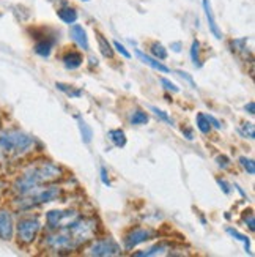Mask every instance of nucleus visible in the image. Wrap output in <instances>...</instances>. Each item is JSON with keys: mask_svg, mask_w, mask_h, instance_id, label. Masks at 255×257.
Wrapping results in <instances>:
<instances>
[{"mask_svg": "<svg viewBox=\"0 0 255 257\" xmlns=\"http://www.w3.org/2000/svg\"><path fill=\"white\" fill-rule=\"evenodd\" d=\"M63 175L62 167L52 161H37L27 166L11 185V191L15 196H24L33 189L44 185H51L60 180Z\"/></svg>", "mask_w": 255, "mask_h": 257, "instance_id": "nucleus-1", "label": "nucleus"}, {"mask_svg": "<svg viewBox=\"0 0 255 257\" xmlns=\"http://www.w3.org/2000/svg\"><path fill=\"white\" fill-rule=\"evenodd\" d=\"M35 142V138L19 128L2 130L0 131V160H19L32 152Z\"/></svg>", "mask_w": 255, "mask_h": 257, "instance_id": "nucleus-2", "label": "nucleus"}, {"mask_svg": "<svg viewBox=\"0 0 255 257\" xmlns=\"http://www.w3.org/2000/svg\"><path fill=\"white\" fill-rule=\"evenodd\" d=\"M60 194H62L60 188L52 186V185H44V186L33 189V191H30L24 196H16L13 200V207H15V210L24 213V211H29L38 205L52 202V200L59 199Z\"/></svg>", "mask_w": 255, "mask_h": 257, "instance_id": "nucleus-3", "label": "nucleus"}, {"mask_svg": "<svg viewBox=\"0 0 255 257\" xmlns=\"http://www.w3.org/2000/svg\"><path fill=\"white\" fill-rule=\"evenodd\" d=\"M71 237L74 249L81 248L82 244L92 241L98 233V222L95 218H82L79 216L70 226H66Z\"/></svg>", "mask_w": 255, "mask_h": 257, "instance_id": "nucleus-4", "label": "nucleus"}, {"mask_svg": "<svg viewBox=\"0 0 255 257\" xmlns=\"http://www.w3.org/2000/svg\"><path fill=\"white\" fill-rule=\"evenodd\" d=\"M41 230V222L38 216L24 215L15 222V235L21 246H29L38 238Z\"/></svg>", "mask_w": 255, "mask_h": 257, "instance_id": "nucleus-5", "label": "nucleus"}, {"mask_svg": "<svg viewBox=\"0 0 255 257\" xmlns=\"http://www.w3.org/2000/svg\"><path fill=\"white\" fill-rule=\"evenodd\" d=\"M81 215L76 210H49L46 213V224L49 230L70 226Z\"/></svg>", "mask_w": 255, "mask_h": 257, "instance_id": "nucleus-6", "label": "nucleus"}, {"mask_svg": "<svg viewBox=\"0 0 255 257\" xmlns=\"http://www.w3.org/2000/svg\"><path fill=\"white\" fill-rule=\"evenodd\" d=\"M87 255H96V257H114L121 254L120 244L114 238H101L93 241L90 246L85 249Z\"/></svg>", "mask_w": 255, "mask_h": 257, "instance_id": "nucleus-7", "label": "nucleus"}, {"mask_svg": "<svg viewBox=\"0 0 255 257\" xmlns=\"http://www.w3.org/2000/svg\"><path fill=\"white\" fill-rule=\"evenodd\" d=\"M15 238V216L13 210L0 207V240L11 241Z\"/></svg>", "mask_w": 255, "mask_h": 257, "instance_id": "nucleus-8", "label": "nucleus"}, {"mask_svg": "<svg viewBox=\"0 0 255 257\" xmlns=\"http://www.w3.org/2000/svg\"><path fill=\"white\" fill-rule=\"evenodd\" d=\"M32 38H35V44H33V52H35L37 55H40V57H49L55 43H57V40H55L54 35H48V33H37L35 30H33L32 33Z\"/></svg>", "mask_w": 255, "mask_h": 257, "instance_id": "nucleus-9", "label": "nucleus"}, {"mask_svg": "<svg viewBox=\"0 0 255 257\" xmlns=\"http://www.w3.org/2000/svg\"><path fill=\"white\" fill-rule=\"evenodd\" d=\"M153 237H154V230L153 229H142V227L132 229L123 240L125 249H128V251L134 249L136 246H139L140 243H145V241L151 240Z\"/></svg>", "mask_w": 255, "mask_h": 257, "instance_id": "nucleus-10", "label": "nucleus"}, {"mask_svg": "<svg viewBox=\"0 0 255 257\" xmlns=\"http://www.w3.org/2000/svg\"><path fill=\"white\" fill-rule=\"evenodd\" d=\"M202 7H203V13H205V18H206V22H208V29H209V33L216 38V40H222V30H220L217 21H216V16L213 13V7H211V0H202Z\"/></svg>", "mask_w": 255, "mask_h": 257, "instance_id": "nucleus-11", "label": "nucleus"}, {"mask_svg": "<svg viewBox=\"0 0 255 257\" xmlns=\"http://www.w3.org/2000/svg\"><path fill=\"white\" fill-rule=\"evenodd\" d=\"M70 37L82 51L85 52L90 51V41H88V37H87V30L81 24L70 26Z\"/></svg>", "mask_w": 255, "mask_h": 257, "instance_id": "nucleus-12", "label": "nucleus"}, {"mask_svg": "<svg viewBox=\"0 0 255 257\" xmlns=\"http://www.w3.org/2000/svg\"><path fill=\"white\" fill-rule=\"evenodd\" d=\"M134 52H136V55H137V59H139L143 65L150 66L151 70L159 71V73H164V74L170 73V68H169V66H167V65H164L162 62H159L158 59H154V57H151V55H148V54H145V52H142V51H139V49H136Z\"/></svg>", "mask_w": 255, "mask_h": 257, "instance_id": "nucleus-13", "label": "nucleus"}, {"mask_svg": "<svg viewBox=\"0 0 255 257\" xmlns=\"http://www.w3.org/2000/svg\"><path fill=\"white\" fill-rule=\"evenodd\" d=\"M62 63L66 70H77L81 68L82 63H84V55L77 51H66L62 57Z\"/></svg>", "mask_w": 255, "mask_h": 257, "instance_id": "nucleus-14", "label": "nucleus"}, {"mask_svg": "<svg viewBox=\"0 0 255 257\" xmlns=\"http://www.w3.org/2000/svg\"><path fill=\"white\" fill-rule=\"evenodd\" d=\"M57 16L66 26H73L77 22V19H79V13H77V10L74 7H71V5L60 7L57 10Z\"/></svg>", "mask_w": 255, "mask_h": 257, "instance_id": "nucleus-15", "label": "nucleus"}, {"mask_svg": "<svg viewBox=\"0 0 255 257\" xmlns=\"http://www.w3.org/2000/svg\"><path fill=\"white\" fill-rule=\"evenodd\" d=\"M167 251H170V244L167 243H158V244H154V246L145 249V251H140V252H134L136 257H154V255H165V254H169Z\"/></svg>", "mask_w": 255, "mask_h": 257, "instance_id": "nucleus-16", "label": "nucleus"}, {"mask_svg": "<svg viewBox=\"0 0 255 257\" xmlns=\"http://www.w3.org/2000/svg\"><path fill=\"white\" fill-rule=\"evenodd\" d=\"M95 35H96V41H98V48H99V52H101L106 59H112L114 57V46L112 43H110L101 32H96L95 30Z\"/></svg>", "mask_w": 255, "mask_h": 257, "instance_id": "nucleus-17", "label": "nucleus"}, {"mask_svg": "<svg viewBox=\"0 0 255 257\" xmlns=\"http://www.w3.org/2000/svg\"><path fill=\"white\" fill-rule=\"evenodd\" d=\"M107 136H109L110 141H112V144L115 145V147H118V149H123L126 145V134H125L123 130H120V128L110 130Z\"/></svg>", "mask_w": 255, "mask_h": 257, "instance_id": "nucleus-18", "label": "nucleus"}, {"mask_svg": "<svg viewBox=\"0 0 255 257\" xmlns=\"http://www.w3.org/2000/svg\"><path fill=\"white\" fill-rule=\"evenodd\" d=\"M227 233H228L230 237H233L235 240H238V241H241L242 244H244V251H246L249 255H252V251H250V238H249L247 235H244V233L238 232V230L233 229V227H227Z\"/></svg>", "mask_w": 255, "mask_h": 257, "instance_id": "nucleus-19", "label": "nucleus"}, {"mask_svg": "<svg viewBox=\"0 0 255 257\" xmlns=\"http://www.w3.org/2000/svg\"><path fill=\"white\" fill-rule=\"evenodd\" d=\"M228 48L233 54H247V38H236L228 41Z\"/></svg>", "mask_w": 255, "mask_h": 257, "instance_id": "nucleus-20", "label": "nucleus"}, {"mask_svg": "<svg viewBox=\"0 0 255 257\" xmlns=\"http://www.w3.org/2000/svg\"><path fill=\"white\" fill-rule=\"evenodd\" d=\"M150 52H151V55L154 59H158V60H165L167 59V49L164 48V44L162 43H159V41H153L151 44H150Z\"/></svg>", "mask_w": 255, "mask_h": 257, "instance_id": "nucleus-21", "label": "nucleus"}, {"mask_svg": "<svg viewBox=\"0 0 255 257\" xmlns=\"http://www.w3.org/2000/svg\"><path fill=\"white\" fill-rule=\"evenodd\" d=\"M200 41L198 40H194L191 43V49H189V55H191V60L194 63L195 68H200L202 66V59H200Z\"/></svg>", "mask_w": 255, "mask_h": 257, "instance_id": "nucleus-22", "label": "nucleus"}, {"mask_svg": "<svg viewBox=\"0 0 255 257\" xmlns=\"http://www.w3.org/2000/svg\"><path fill=\"white\" fill-rule=\"evenodd\" d=\"M55 87H57V90L63 92L66 96H70V98H81L82 96L81 88H74L73 85L63 84V82H57V84H55Z\"/></svg>", "mask_w": 255, "mask_h": 257, "instance_id": "nucleus-23", "label": "nucleus"}, {"mask_svg": "<svg viewBox=\"0 0 255 257\" xmlns=\"http://www.w3.org/2000/svg\"><path fill=\"white\" fill-rule=\"evenodd\" d=\"M77 125H79V131H81V136H82L84 144H90L92 138H93V131H92L90 125H88L87 121L82 120V118H77Z\"/></svg>", "mask_w": 255, "mask_h": 257, "instance_id": "nucleus-24", "label": "nucleus"}, {"mask_svg": "<svg viewBox=\"0 0 255 257\" xmlns=\"http://www.w3.org/2000/svg\"><path fill=\"white\" fill-rule=\"evenodd\" d=\"M148 118L150 117L147 112H143L140 109H136L134 112L131 114L129 121H131V125H145V123H148Z\"/></svg>", "mask_w": 255, "mask_h": 257, "instance_id": "nucleus-25", "label": "nucleus"}, {"mask_svg": "<svg viewBox=\"0 0 255 257\" xmlns=\"http://www.w3.org/2000/svg\"><path fill=\"white\" fill-rule=\"evenodd\" d=\"M195 123H197V128L200 130L202 134H208L211 131V125H209V121L206 118V115L203 112H198L197 117H195Z\"/></svg>", "mask_w": 255, "mask_h": 257, "instance_id": "nucleus-26", "label": "nucleus"}, {"mask_svg": "<svg viewBox=\"0 0 255 257\" xmlns=\"http://www.w3.org/2000/svg\"><path fill=\"white\" fill-rule=\"evenodd\" d=\"M239 134L242 138H246V139H250V141H253L255 139V128H253V123L252 121H246V123H242L241 126H239Z\"/></svg>", "mask_w": 255, "mask_h": 257, "instance_id": "nucleus-27", "label": "nucleus"}, {"mask_svg": "<svg viewBox=\"0 0 255 257\" xmlns=\"http://www.w3.org/2000/svg\"><path fill=\"white\" fill-rule=\"evenodd\" d=\"M150 110L151 112L156 115L159 120H162V121H165V123H169L170 126H173V120L169 117V114L165 112V110H162V109H159V107H156V106H150Z\"/></svg>", "mask_w": 255, "mask_h": 257, "instance_id": "nucleus-28", "label": "nucleus"}, {"mask_svg": "<svg viewBox=\"0 0 255 257\" xmlns=\"http://www.w3.org/2000/svg\"><path fill=\"white\" fill-rule=\"evenodd\" d=\"M239 164L242 166V169H244L249 175H253L255 174V163H253V160L247 158V156H241V158H239Z\"/></svg>", "mask_w": 255, "mask_h": 257, "instance_id": "nucleus-29", "label": "nucleus"}, {"mask_svg": "<svg viewBox=\"0 0 255 257\" xmlns=\"http://www.w3.org/2000/svg\"><path fill=\"white\" fill-rule=\"evenodd\" d=\"M112 46H114V51H117V52H118L123 59H128V60H129V59L132 57L131 52H129V51H128V49H126V48H125L123 44H121L120 41H114V43H112Z\"/></svg>", "mask_w": 255, "mask_h": 257, "instance_id": "nucleus-30", "label": "nucleus"}, {"mask_svg": "<svg viewBox=\"0 0 255 257\" xmlns=\"http://www.w3.org/2000/svg\"><path fill=\"white\" fill-rule=\"evenodd\" d=\"M161 84H162V87L165 88V90L170 92V93H178L180 92V87L176 84H173L172 81H169L167 77H161Z\"/></svg>", "mask_w": 255, "mask_h": 257, "instance_id": "nucleus-31", "label": "nucleus"}, {"mask_svg": "<svg viewBox=\"0 0 255 257\" xmlns=\"http://www.w3.org/2000/svg\"><path fill=\"white\" fill-rule=\"evenodd\" d=\"M216 163H217V166L220 167V169H224V171L230 169V166H231L230 160L227 158L225 155H219V156H216Z\"/></svg>", "mask_w": 255, "mask_h": 257, "instance_id": "nucleus-32", "label": "nucleus"}, {"mask_svg": "<svg viewBox=\"0 0 255 257\" xmlns=\"http://www.w3.org/2000/svg\"><path fill=\"white\" fill-rule=\"evenodd\" d=\"M242 221L246 222V224L249 226V229L252 232L255 230V219H253V213H252V211H249V215H247V211H244V213H242Z\"/></svg>", "mask_w": 255, "mask_h": 257, "instance_id": "nucleus-33", "label": "nucleus"}, {"mask_svg": "<svg viewBox=\"0 0 255 257\" xmlns=\"http://www.w3.org/2000/svg\"><path fill=\"white\" fill-rule=\"evenodd\" d=\"M99 178H101V182H103V185L104 186H110L112 183H110V180H109V172H107V169L106 167H99Z\"/></svg>", "mask_w": 255, "mask_h": 257, "instance_id": "nucleus-34", "label": "nucleus"}, {"mask_svg": "<svg viewBox=\"0 0 255 257\" xmlns=\"http://www.w3.org/2000/svg\"><path fill=\"white\" fill-rule=\"evenodd\" d=\"M216 182H217V185L220 186V189H222V193H224V194L228 196V194L231 193V186L227 183V180H224V178H219V177H217V178H216Z\"/></svg>", "mask_w": 255, "mask_h": 257, "instance_id": "nucleus-35", "label": "nucleus"}, {"mask_svg": "<svg viewBox=\"0 0 255 257\" xmlns=\"http://www.w3.org/2000/svg\"><path fill=\"white\" fill-rule=\"evenodd\" d=\"M176 74L181 76L186 82H189V85H191L192 88H197V85H195V82H194V79H192V76H191L189 73H184V71H176Z\"/></svg>", "mask_w": 255, "mask_h": 257, "instance_id": "nucleus-36", "label": "nucleus"}, {"mask_svg": "<svg viewBox=\"0 0 255 257\" xmlns=\"http://www.w3.org/2000/svg\"><path fill=\"white\" fill-rule=\"evenodd\" d=\"M206 115V118H208V121H209V125H211V128H216V130H220L222 126H220V121L216 118V117H213V115H209V114H205Z\"/></svg>", "mask_w": 255, "mask_h": 257, "instance_id": "nucleus-37", "label": "nucleus"}, {"mask_svg": "<svg viewBox=\"0 0 255 257\" xmlns=\"http://www.w3.org/2000/svg\"><path fill=\"white\" fill-rule=\"evenodd\" d=\"M181 133H183V136H184L187 141H194V133H192L191 128H186V126H184V128L181 130Z\"/></svg>", "mask_w": 255, "mask_h": 257, "instance_id": "nucleus-38", "label": "nucleus"}, {"mask_svg": "<svg viewBox=\"0 0 255 257\" xmlns=\"http://www.w3.org/2000/svg\"><path fill=\"white\" fill-rule=\"evenodd\" d=\"M244 110H246L247 114L253 115V114H255V103H253V101H249V103L244 106Z\"/></svg>", "mask_w": 255, "mask_h": 257, "instance_id": "nucleus-39", "label": "nucleus"}, {"mask_svg": "<svg viewBox=\"0 0 255 257\" xmlns=\"http://www.w3.org/2000/svg\"><path fill=\"white\" fill-rule=\"evenodd\" d=\"M5 191H7V183L0 180V199H2V196L5 194Z\"/></svg>", "mask_w": 255, "mask_h": 257, "instance_id": "nucleus-40", "label": "nucleus"}, {"mask_svg": "<svg viewBox=\"0 0 255 257\" xmlns=\"http://www.w3.org/2000/svg\"><path fill=\"white\" fill-rule=\"evenodd\" d=\"M172 49H173L175 52H180V51H181V43H180V41L172 43Z\"/></svg>", "mask_w": 255, "mask_h": 257, "instance_id": "nucleus-41", "label": "nucleus"}, {"mask_svg": "<svg viewBox=\"0 0 255 257\" xmlns=\"http://www.w3.org/2000/svg\"><path fill=\"white\" fill-rule=\"evenodd\" d=\"M235 188H236V189H238V193H239V194H241V196H242V197H247V194H246V193H244V191H242V188H241V186H239V185H236V183H235Z\"/></svg>", "mask_w": 255, "mask_h": 257, "instance_id": "nucleus-42", "label": "nucleus"}, {"mask_svg": "<svg viewBox=\"0 0 255 257\" xmlns=\"http://www.w3.org/2000/svg\"><path fill=\"white\" fill-rule=\"evenodd\" d=\"M0 126H2V115H0Z\"/></svg>", "mask_w": 255, "mask_h": 257, "instance_id": "nucleus-43", "label": "nucleus"}, {"mask_svg": "<svg viewBox=\"0 0 255 257\" xmlns=\"http://www.w3.org/2000/svg\"><path fill=\"white\" fill-rule=\"evenodd\" d=\"M81 2H90V0H81Z\"/></svg>", "mask_w": 255, "mask_h": 257, "instance_id": "nucleus-44", "label": "nucleus"}]
</instances>
